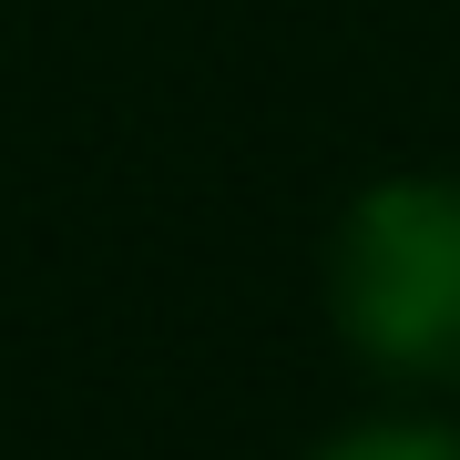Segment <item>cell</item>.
Wrapping results in <instances>:
<instances>
[{
	"label": "cell",
	"instance_id": "obj_1",
	"mask_svg": "<svg viewBox=\"0 0 460 460\" xmlns=\"http://www.w3.org/2000/svg\"><path fill=\"white\" fill-rule=\"evenodd\" d=\"M317 317L368 399H460V164L348 184L317 235Z\"/></svg>",
	"mask_w": 460,
	"mask_h": 460
},
{
	"label": "cell",
	"instance_id": "obj_2",
	"mask_svg": "<svg viewBox=\"0 0 460 460\" xmlns=\"http://www.w3.org/2000/svg\"><path fill=\"white\" fill-rule=\"evenodd\" d=\"M296 460H460V399H368L328 420Z\"/></svg>",
	"mask_w": 460,
	"mask_h": 460
}]
</instances>
